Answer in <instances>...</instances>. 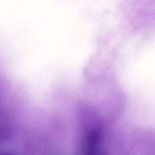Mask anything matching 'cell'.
Returning <instances> with one entry per match:
<instances>
[{"label":"cell","mask_w":155,"mask_h":155,"mask_svg":"<svg viewBox=\"0 0 155 155\" xmlns=\"http://www.w3.org/2000/svg\"><path fill=\"white\" fill-rule=\"evenodd\" d=\"M102 138V133L99 129H94L89 132L83 143V155H104Z\"/></svg>","instance_id":"1"},{"label":"cell","mask_w":155,"mask_h":155,"mask_svg":"<svg viewBox=\"0 0 155 155\" xmlns=\"http://www.w3.org/2000/svg\"><path fill=\"white\" fill-rule=\"evenodd\" d=\"M0 155H13L12 154H8V153H5V154H1Z\"/></svg>","instance_id":"2"}]
</instances>
